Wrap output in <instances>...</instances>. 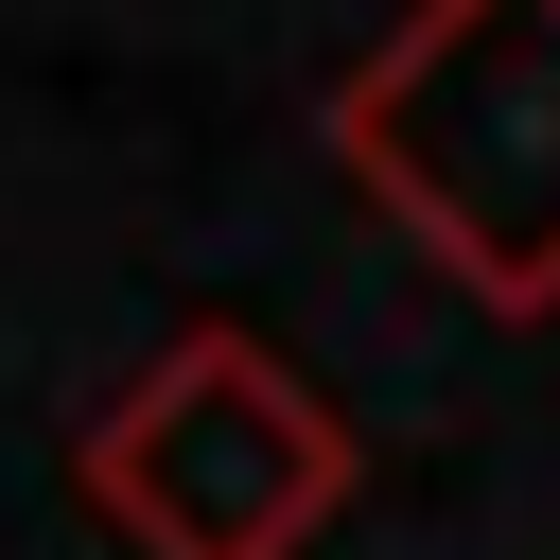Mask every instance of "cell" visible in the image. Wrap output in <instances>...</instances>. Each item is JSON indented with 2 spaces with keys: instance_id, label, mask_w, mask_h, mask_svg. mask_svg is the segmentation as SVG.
Masks as SVG:
<instances>
[{
  "instance_id": "cell-1",
  "label": "cell",
  "mask_w": 560,
  "mask_h": 560,
  "mask_svg": "<svg viewBox=\"0 0 560 560\" xmlns=\"http://www.w3.org/2000/svg\"><path fill=\"white\" fill-rule=\"evenodd\" d=\"M332 158L455 298L542 315L560 298V0H420L332 88Z\"/></svg>"
},
{
  "instance_id": "cell-2",
  "label": "cell",
  "mask_w": 560,
  "mask_h": 560,
  "mask_svg": "<svg viewBox=\"0 0 560 560\" xmlns=\"http://www.w3.org/2000/svg\"><path fill=\"white\" fill-rule=\"evenodd\" d=\"M70 490L140 560H315V525L350 508V420L262 332L210 315L140 385H105V420L70 438Z\"/></svg>"
}]
</instances>
